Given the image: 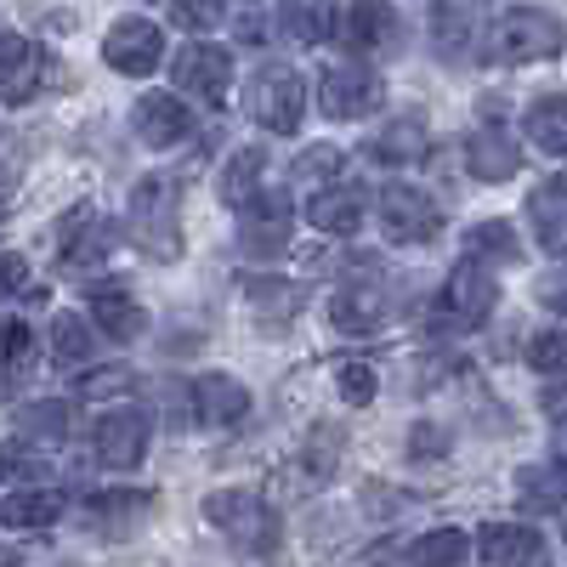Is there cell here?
Listing matches in <instances>:
<instances>
[{
  "label": "cell",
  "mask_w": 567,
  "mask_h": 567,
  "mask_svg": "<svg viewBox=\"0 0 567 567\" xmlns=\"http://www.w3.org/2000/svg\"><path fill=\"white\" fill-rule=\"evenodd\" d=\"M176 205H182V182L171 171H148L131 187V239H136V250H148L154 261H176L182 256Z\"/></svg>",
  "instance_id": "obj_1"
},
{
  "label": "cell",
  "mask_w": 567,
  "mask_h": 567,
  "mask_svg": "<svg viewBox=\"0 0 567 567\" xmlns=\"http://www.w3.org/2000/svg\"><path fill=\"white\" fill-rule=\"evenodd\" d=\"M567 45V29L556 12H539V7H505L494 23H488V40L483 52L494 63H539V58H561Z\"/></svg>",
  "instance_id": "obj_2"
},
{
  "label": "cell",
  "mask_w": 567,
  "mask_h": 567,
  "mask_svg": "<svg viewBox=\"0 0 567 567\" xmlns=\"http://www.w3.org/2000/svg\"><path fill=\"white\" fill-rule=\"evenodd\" d=\"M205 516L227 534L233 550H245V556H272L278 550V511L256 488H221V494H210Z\"/></svg>",
  "instance_id": "obj_3"
},
{
  "label": "cell",
  "mask_w": 567,
  "mask_h": 567,
  "mask_svg": "<svg viewBox=\"0 0 567 567\" xmlns=\"http://www.w3.org/2000/svg\"><path fill=\"white\" fill-rule=\"evenodd\" d=\"M494 301H499V284H494V272H488L477 256H471V261H460V267L449 272V284L437 290L432 329H437V336H465V329L488 323Z\"/></svg>",
  "instance_id": "obj_4"
},
{
  "label": "cell",
  "mask_w": 567,
  "mask_h": 567,
  "mask_svg": "<svg viewBox=\"0 0 567 567\" xmlns=\"http://www.w3.org/2000/svg\"><path fill=\"white\" fill-rule=\"evenodd\" d=\"M301 109H307V80L290 63H261L256 80H250V114H256V125H267L272 136H290L301 125Z\"/></svg>",
  "instance_id": "obj_5"
},
{
  "label": "cell",
  "mask_w": 567,
  "mask_h": 567,
  "mask_svg": "<svg viewBox=\"0 0 567 567\" xmlns=\"http://www.w3.org/2000/svg\"><path fill=\"white\" fill-rule=\"evenodd\" d=\"M381 103H386V80L374 74V69H363L358 58L352 63H329L318 74V109L329 120H363V114H374Z\"/></svg>",
  "instance_id": "obj_6"
},
{
  "label": "cell",
  "mask_w": 567,
  "mask_h": 567,
  "mask_svg": "<svg viewBox=\"0 0 567 567\" xmlns=\"http://www.w3.org/2000/svg\"><path fill=\"white\" fill-rule=\"evenodd\" d=\"M381 227L392 245H432L443 233V210L414 182H386L381 187Z\"/></svg>",
  "instance_id": "obj_7"
},
{
  "label": "cell",
  "mask_w": 567,
  "mask_h": 567,
  "mask_svg": "<svg viewBox=\"0 0 567 567\" xmlns=\"http://www.w3.org/2000/svg\"><path fill=\"white\" fill-rule=\"evenodd\" d=\"M171 80H176L182 97L221 103L227 85H233V58L221 52V45H210V40H187L176 52V63H171Z\"/></svg>",
  "instance_id": "obj_8"
},
{
  "label": "cell",
  "mask_w": 567,
  "mask_h": 567,
  "mask_svg": "<svg viewBox=\"0 0 567 567\" xmlns=\"http://www.w3.org/2000/svg\"><path fill=\"white\" fill-rule=\"evenodd\" d=\"M148 432H154V414L148 409H114L97 420V432H91V443H97V460L109 471H131L142 465V454H148Z\"/></svg>",
  "instance_id": "obj_9"
},
{
  "label": "cell",
  "mask_w": 567,
  "mask_h": 567,
  "mask_svg": "<svg viewBox=\"0 0 567 567\" xmlns=\"http://www.w3.org/2000/svg\"><path fill=\"white\" fill-rule=\"evenodd\" d=\"M341 40L352 58H392L403 52V18L392 12V0H352Z\"/></svg>",
  "instance_id": "obj_10"
},
{
  "label": "cell",
  "mask_w": 567,
  "mask_h": 567,
  "mask_svg": "<svg viewBox=\"0 0 567 567\" xmlns=\"http://www.w3.org/2000/svg\"><path fill=\"white\" fill-rule=\"evenodd\" d=\"M103 58H109V69L142 80V74H154V69H159V58H165V34H159L148 18H120V23L103 34Z\"/></svg>",
  "instance_id": "obj_11"
},
{
  "label": "cell",
  "mask_w": 567,
  "mask_h": 567,
  "mask_svg": "<svg viewBox=\"0 0 567 567\" xmlns=\"http://www.w3.org/2000/svg\"><path fill=\"white\" fill-rule=\"evenodd\" d=\"M239 245L250 256H278L284 239H290V194L284 187H261V194L239 210Z\"/></svg>",
  "instance_id": "obj_12"
},
{
  "label": "cell",
  "mask_w": 567,
  "mask_h": 567,
  "mask_svg": "<svg viewBox=\"0 0 567 567\" xmlns=\"http://www.w3.org/2000/svg\"><path fill=\"white\" fill-rule=\"evenodd\" d=\"M131 125L148 148H176V142L194 136V114H187V103H176V91H148L131 109Z\"/></svg>",
  "instance_id": "obj_13"
},
{
  "label": "cell",
  "mask_w": 567,
  "mask_h": 567,
  "mask_svg": "<svg viewBox=\"0 0 567 567\" xmlns=\"http://www.w3.org/2000/svg\"><path fill=\"white\" fill-rule=\"evenodd\" d=\"M465 171L477 182H511L523 171V148H516V136L505 125H477L465 136Z\"/></svg>",
  "instance_id": "obj_14"
},
{
  "label": "cell",
  "mask_w": 567,
  "mask_h": 567,
  "mask_svg": "<svg viewBox=\"0 0 567 567\" xmlns=\"http://www.w3.org/2000/svg\"><path fill=\"white\" fill-rule=\"evenodd\" d=\"M392 307H386V290L374 284V272L363 284H347V290L329 301V323L341 329V336H374V329H386Z\"/></svg>",
  "instance_id": "obj_15"
},
{
  "label": "cell",
  "mask_w": 567,
  "mask_h": 567,
  "mask_svg": "<svg viewBox=\"0 0 567 567\" xmlns=\"http://www.w3.org/2000/svg\"><path fill=\"white\" fill-rule=\"evenodd\" d=\"M58 80H63L58 58H45L40 45H29L23 34H7V109L29 103L40 85H58Z\"/></svg>",
  "instance_id": "obj_16"
},
{
  "label": "cell",
  "mask_w": 567,
  "mask_h": 567,
  "mask_svg": "<svg viewBox=\"0 0 567 567\" xmlns=\"http://www.w3.org/2000/svg\"><path fill=\"white\" fill-rule=\"evenodd\" d=\"M69 511V499H63V488H45V483H34V488H7V505H0V523H7L12 534H29V528H52L58 516Z\"/></svg>",
  "instance_id": "obj_17"
},
{
  "label": "cell",
  "mask_w": 567,
  "mask_h": 567,
  "mask_svg": "<svg viewBox=\"0 0 567 567\" xmlns=\"http://www.w3.org/2000/svg\"><path fill=\"white\" fill-rule=\"evenodd\" d=\"M194 414L199 425H239L250 414V392L233 374H199L194 381Z\"/></svg>",
  "instance_id": "obj_18"
},
{
  "label": "cell",
  "mask_w": 567,
  "mask_h": 567,
  "mask_svg": "<svg viewBox=\"0 0 567 567\" xmlns=\"http://www.w3.org/2000/svg\"><path fill=\"white\" fill-rule=\"evenodd\" d=\"M307 216H312L318 233H329V239H347V233L363 227V187H352V182H329L323 194H312Z\"/></svg>",
  "instance_id": "obj_19"
},
{
  "label": "cell",
  "mask_w": 567,
  "mask_h": 567,
  "mask_svg": "<svg viewBox=\"0 0 567 567\" xmlns=\"http://www.w3.org/2000/svg\"><path fill=\"white\" fill-rule=\"evenodd\" d=\"M477 556L488 567H534V561H545V539L523 523H494V528H483Z\"/></svg>",
  "instance_id": "obj_20"
},
{
  "label": "cell",
  "mask_w": 567,
  "mask_h": 567,
  "mask_svg": "<svg viewBox=\"0 0 567 567\" xmlns=\"http://www.w3.org/2000/svg\"><path fill=\"white\" fill-rule=\"evenodd\" d=\"M528 216H534V239L545 256H567V182L550 176L534 187V199H528Z\"/></svg>",
  "instance_id": "obj_21"
},
{
  "label": "cell",
  "mask_w": 567,
  "mask_h": 567,
  "mask_svg": "<svg viewBox=\"0 0 567 567\" xmlns=\"http://www.w3.org/2000/svg\"><path fill=\"white\" fill-rule=\"evenodd\" d=\"M85 307H91V318H97V329L109 341H131V336H142V323H148L125 284H97V290L85 296Z\"/></svg>",
  "instance_id": "obj_22"
},
{
  "label": "cell",
  "mask_w": 567,
  "mask_h": 567,
  "mask_svg": "<svg viewBox=\"0 0 567 567\" xmlns=\"http://www.w3.org/2000/svg\"><path fill=\"white\" fill-rule=\"evenodd\" d=\"M516 505L523 511H561L567 505V454L550 465H523L516 471Z\"/></svg>",
  "instance_id": "obj_23"
},
{
  "label": "cell",
  "mask_w": 567,
  "mask_h": 567,
  "mask_svg": "<svg viewBox=\"0 0 567 567\" xmlns=\"http://www.w3.org/2000/svg\"><path fill=\"white\" fill-rule=\"evenodd\" d=\"M278 29L301 45H323L336 34V0H278Z\"/></svg>",
  "instance_id": "obj_24"
},
{
  "label": "cell",
  "mask_w": 567,
  "mask_h": 567,
  "mask_svg": "<svg viewBox=\"0 0 567 567\" xmlns=\"http://www.w3.org/2000/svg\"><path fill=\"white\" fill-rule=\"evenodd\" d=\"M109 256V239H103V227L91 210H74V221L63 227V272L69 278H85V267H103Z\"/></svg>",
  "instance_id": "obj_25"
},
{
  "label": "cell",
  "mask_w": 567,
  "mask_h": 567,
  "mask_svg": "<svg viewBox=\"0 0 567 567\" xmlns=\"http://www.w3.org/2000/svg\"><path fill=\"white\" fill-rule=\"evenodd\" d=\"M261 165H267L261 148H239V154L221 165V205H227V210H245V205L261 194V182H267Z\"/></svg>",
  "instance_id": "obj_26"
},
{
  "label": "cell",
  "mask_w": 567,
  "mask_h": 567,
  "mask_svg": "<svg viewBox=\"0 0 567 567\" xmlns=\"http://www.w3.org/2000/svg\"><path fill=\"white\" fill-rule=\"evenodd\" d=\"M142 511H148V494H97V499L85 505L91 528H97L103 539H125V534L136 528Z\"/></svg>",
  "instance_id": "obj_27"
},
{
  "label": "cell",
  "mask_w": 567,
  "mask_h": 567,
  "mask_svg": "<svg viewBox=\"0 0 567 567\" xmlns=\"http://www.w3.org/2000/svg\"><path fill=\"white\" fill-rule=\"evenodd\" d=\"M69 437V403L63 398H40L18 409V443H63Z\"/></svg>",
  "instance_id": "obj_28"
},
{
  "label": "cell",
  "mask_w": 567,
  "mask_h": 567,
  "mask_svg": "<svg viewBox=\"0 0 567 567\" xmlns=\"http://www.w3.org/2000/svg\"><path fill=\"white\" fill-rule=\"evenodd\" d=\"M91 323H97V318H91ZM91 323L80 312H58L52 318V358L63 369H80V363L97 358V336H91Z\"/></svg>",
  "instance_id": "obj_29"
},
{
  "label": "cell",
  "mask_w": 567,
  "mask_h": 567,
  "mask_svg": "<svg viewBox=\"0 0 567 567\" xmlns=\"http://www.w3.org/2000/svg\"><path fill=\"white\" fill-rule=\"evenodd\" d=\"M369 154H374V159H386V165H409V159H420V154H425V125H420V114L381 125V131H374V142H369Z\"/></svg>",
  "instance_id": "obj_30"
},
{
  "label": "cell",
  "mask_w": 567,
  "mask_h": 567,
  "mask_svg": "<svg viewBox=\"0 0 567 567\" xmlns=\"http://www.w3.org/2000/svg\"><path fill=\"white\" fill-rule=\"evenodd\" d=\"M528 142L539 154H567V97H534L528 103Z\"/></svg>",
  "instance_id": "obj_31"
},
{
  "label": "cell",
  "mask_w": 567,
  "mask_h": 567,
  "mask_svg": "<svg viewBox=\"0 0 567 567\" xmlns=\"http://www.w3.org/2000/svg\"><path fill=\"white\" fill-rule=\"evenodd\" d=\"M465 550H471V539H465L460 528H432V534H420V539L409 545V561L443 567V561H465Z\"/></svg>",
  "instance_id": "obj_32"
},
{
  "label": "cell",
  "mask_w": 567,
  "mask_h": 567,
  "mask_svg": "<svg viewBox=\"0 0 567 567\" xmlns=\"http://www.w3.org/2000/svg\"><path fill=\"white\" fill-rule=\"evenodd\" d=\"M136 392V369L109 363V369H85L80 374V398H131Z\"/></svg>",
  "instance_id": "obj_33"
},
{
  "label": "cell",
  "mask_w": 567,
  "mask_h": 567,
  "mask_svg": "<svg viewBox=\"0 0 567 567\" xmlns=\"http://www.w3.org/2000/svg\"><path fill=\"white\" fill-rule=\"evenodd\" d=\"M465 250L471 256H499V261H516L523 250H516V233L505 227V221H477L465 233Z\"/></svg>",
  "instance_id": "obj_34"
},
{
  "label": "cell",
  "mask_w": 567,
  "mask_h": 567,
  "mask_svg": "<svg viewBox=\"0 0 567 567\" xmlns=\"http://www.w3.org/2000/svg\"><path fill=\"white\" fill-rule=\"evenodd\" d=\"M245 296L267 312H278V318H290L296 307H301V284H278V278H245Z\"/></svg>",
  "instance_id": "obj_35"
},
{
  "label": "cell",
  "mask_w": 567,
  "mask_h": 567,
  "mask_svg": "<svg viewBox=\"0 0 567 567\" xmlns=\"http://www.w3.org/2000/svg\"><path fill=\"white\" fill-rule=\"evenodd\" d=\"M336 386H341L347 403H374L381 374H374V363H336Z\"/></svg>",
  "instance_id": "obj_36"
},
{
  "label": "cell",
  "mask_w": 567,
  "mask_h": 567,
  "mask_svg": "<svg viewBox=\"0 0 567 567\" xmlns=\"http://www.w3.org/2000/svg\"><path fill=\"white\" fill-rule=\"evenodd\" d=\"M528 363L539 374H567V329H545V336H534Z\"/></svg>",
  "instance_id": "obj_37"
},
{
  "label": "cell",
  "mask_w": 567,
  "mask_h": 567,
  "mask_svg": "<svg viewBox=\"0 0 567 567\" xmlns=\"http://www.w3.org/2000/svg\"><path fill=\"white\" fill-rule=\"evenodd\" d=\"M165 7H171V18L182 29H194V34H205V29L221 23V0H165Z\"/></svg>",
  "instance_id": "obj_38"
},
{
  "label": "cell",
  "mask_w": 567,
  "mask_h": 567,
  "mask_svg": "<svg viewBox=\"0 0 567 567\" xmlns=\"http://www.w3.org/2000/svg\"><path fill=\"white\" fill-rule=\"evenodd\" d=\"M336 171H341V148H329V142H318V148H307L296 159V176L301 182H336Z\"/></svg>",
  "instance_id": "obj_39"
},
{
  "label": "cell",
  "mask_w": 567,
  "mask_h": 567,
  "mask_svg": "<svg viewBox=\"0 0 567 567\" xmlns=\"http://www.w3.org/2000/svg\"><path fill=\"white\" fill-rule=\"evenodd\" d=\"M23 363H29V323L12 318V323H7V369H12V381L23 374Z\"/></svg>",
  "instance_id": "obj_40"
},
{
  "label": "cell",
  "mask_w": 567,
  "mask_h": 567,
  "mask_svg": "<svg viewBox=\"0 0 567 567\" xmlns=\"http://www.w3.org/2000/svg\"><path fill=\"white\" fill-rule=\"evenodd\" d=\"M539 301H545L550 312H561V318H567V267H561V272L545 284V290H539Z\"/></svg>",
  "instance_id": "obj_41"
},
{
  "label": "cell",
  "mask_w": 567,
  "mask_h": 567,
  "mask_svg": "<svg viewBox=\"0 0 567 567\" xmlns=\"http://www.w3.org/2000/svg\"><path fill=\"white\" fill-rule=\"evenodd\" d=\"M414 454H420V460L443 454V432H437V425H414Z\"/></svg>",
  "instance_id": "obj_42"
},
{
  "label": "cell",
  "mask_w": 567,
  "mask_h": 567,
  "mask_svg": "<svg viewBox=\"0 0 567 567\" xmlns=\"http://www.w3.org/2000/svg\"><path fill=\"white\" fill-rule=\"evenodd\" d=\"M23 290H29V261L12 250L7 256V296H23Z\"/></svg>",
  "instance_id": "obj_43"
},
{
  "label": "cell",
  "mask_w": 567,
  "mask_h": 567,
  "mask_svg": "<svg viewBox=\"0 0 567 567\" xmlns=\"http://www.w3.org/2000/svg\"><path fill=\"white\" fill-rule=\"evenodd\" d=\"M545 414H550L556 425H567V386H556V392L545 398Z\"/></svg>",
  "instance_id": "obj_44"
}]
</instances>
